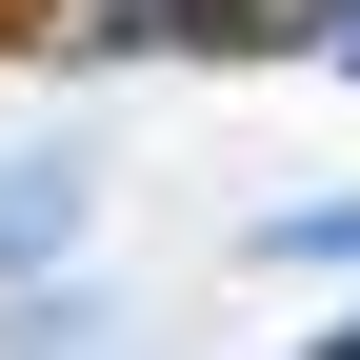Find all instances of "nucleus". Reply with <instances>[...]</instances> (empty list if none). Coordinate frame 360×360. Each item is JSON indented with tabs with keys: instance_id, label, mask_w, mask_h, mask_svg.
<instances>
[{
	"instance_id": "obj_1",
	"label": "nucleus",
	"mask_w": 360,
	"mask_h": 360,
	"mask_svg": "<svg viewBox=\"0 0 360 360\" xmlns=\"http://www.w3.org/2000/svg\"><path fill=\"white\" fill-rule=\"evenodd\" d=\"M0 40H60V0H0Z\"/></svg>"
}]
</instances>
